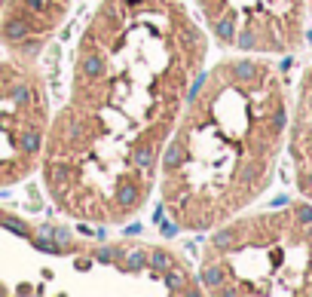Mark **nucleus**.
<instances>
[{"mask_svg": "<svg viewBox=\"0 0 312 297\" xmlns=\"http://www.w3.org/2000/svg\"><path fill=\"white\" fill-rule=\"evenodd\" d=\"M205 56L208 37L184 0H101L46 132L40 172L55 208L101 227L141 215Z\"/></svg>", "mask_w": 312, "mask_h": 297, "instance_id": "nucleus-1", "label": "nucleus"}, {"mask_svg": "<svg viewBox=\"0 0 312 297\" xmlns=\"http://www.w3.org/2000/svg\"><path fill=\"white\" fill-rule=\"evenodd\" d=\"M291 95L266 59L236 56L199 74L159 160V199L175 227L211 233L260 199L288 147Z\"/></svg>", "mask_w": 312, "mask_h": 297, "instance_id": "nucleus-2", "label": "nucleus"}, {"mask_svg": "<svg viewBox=\"0 0 312 297\" xmlns=\"http://www.w3.org/2000/svg\"><path fill=\"white\" fill-rule=\"evenodd\" d=\"M199 282L227 297H312V202L242 212L214 227Z\"/></svg>", "mask_w": 312, "mask_h": 297, "instance_id": "nucleus-3", "label": "nucleus"}, {"mask_svg": "<svg viewBox=\"0 0 312 297\" xmlns=\"http://www.w3.org/2000/svg\"><path fill=\"white\" fill-rule=\"evenodd\" d=\"M49 95L37 67L22 59L0 61V187L40 169L49 132Z\"/></svg>", "mask_w": 312, "mask_h": 297, "instance_id": "nucleus-4", "label": "nucleus"}, {"mask_svg": "<svg viewBox=\"0 0 312 297\" xmlns=\"http://www.w3.org/2000/svg\"><path fill=\"white\" fill-rule=\"evenodd\" d=\"M211 37L245 56H288L303 46L309 0H193Z\"/></svg>", "mask_w": 312, "mask_h": 297, "instance_id": "nucleus-5", "label": "nucleus"}, {"mask_svg": "<svg viewBox=\"0 0 312 297\" xmlns=\"http://www.w3.org/2000/svg\"><path fill=\"white\" fill-rule=\"evenodd\" d=\"M70 12V0H3L0 43L12 59L34 61Z\"/></svg>", "mask_w": 312, "mask_h": 297, "instance_id": "nucleus-6", "label": "nucleus"}, {"mask_svg": "<svg viewBox=\"0 0 312 297\" xmlns=\"http://www.w3.org/2000/svg\"><path fill=\"white\" fill-rule=\"evenodd\" d=\"M288 150L294 163V181L306 202H312V64L297 86V98L291 108Z\"/></svg>", "mask_w": 312, "mask_h": 297, "instance_id": "nucleus-7", "label": "nucleus"}, {"mask_svg": "<svg viewBox=\"0 0 312 297\" xmlns=\"http://www.w3.org/2000/svg\"><path fill=\"white\" fill-rule=\"evenodd\" d=\"M309 12H312V0H309Z\"/></svg>", "mask_w": 312, "mask_h": 297, "instance_id": "nucleus-8", "label": "nucleus"}, {"mask_svg": "<svg viewBox=\"0 0 312 297\" xmlns=\"http://www.w3.org/2000/svg\"><path fill=\"white\" fill-rule=\"evenodd\" d=\"M0 6H3V0H0Z\"/></svg>", "mask_w": 312, "mask_h": 297, "instance_id": "nucleus-9", "label": "nucleus"}]
</instances>
